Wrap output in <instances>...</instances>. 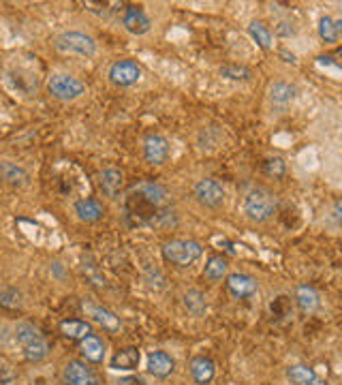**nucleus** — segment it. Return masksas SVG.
Listing matches in <instances>:
<instances>
[{
	"mask_svg": "<svg viewBox=\"0 0 342 385\" xmlns=\"http://www.w3.org/2000/svg\"><path fill=\"white\" fill-rule=\"evenodd\" d=\"M169 191L156 180H139L127 193V218H135V227L169 229L178 225V214L169 208Z\"/></svg>",
	"mask_w": 342,
	"mask_h": 385,
	"instance_id": "f257e3e1",
	"label": "nucleus"
},
{
	"mask_svg": "<svg viewBox=\"0 0 342 385\" xmlns=\"http://www.w3.org/2000/svg\"><path fill=\"white\" fill-rule=\"evenodd\" d=\"M278 210V199L272 191L263 189V186H257V189H250L242 201V212L244 216L250 221V223H267L269 218H274Z\"/></svg>",
	"mask_w": 342,
	"mask_h": 385,
	"instance_id": "f03ea898",
	"label": "nucleus"
},
{
	"mask_svg": "<svg viewBox=\"0 0 342 385\" xmlns=\"http://www.w3.org/2000/svg\"><path fill=\"white\" fill-rule=\"evenodd\" d=\"M16 340L22 347L26 362H31V364H39L50 355V344H48L46 336L33 323H26V321L18 323L16 325Z\"/></svg>",
	"mask_w": 342,
	"mask_h": 385,
	"instance_id": "7ed1b4c3",
	"label": "nucleus"
},
{
	"mask_svg": "<svg viewBox=\"0 0 342 385\" xmlns=\"http://www.w3.org/2000/svg\"><path fill=\"white\" fill-rule=\"evenodd\" d=\"M54 50L65 56H80V58H95L97 56V39L82 31H65L54 37Z\"/></svg>",
	"mask_w": 342,
	"mask_h": 385,
	"instance_id": "20e7f679",
	"label": "nucleus"
},
{
	"mask_svg": "<svg viewBox=\"0 0 342 385\" xmlns=\"http://www.w3.org/2000/svg\"><path fill=\"white\" fill-rule=\"evenodd\" d=\"M161 253L167 263H171L176 268H191L203 257V246L197 240L173 238L163 244Z\"/></svg>",
	"mask_w": 342,
	"mask_h": 385,
	"instance_id": "39448f33",
	"label": "nucleus"
},
{
	"mask_svg": "<svg viewBox=\"0 0 342 385\" xmlns=\"http://www.w3.org/2000/svg\"><path fill=\"white\" fill-rule=\"evenodd\" d=\"M48 90L54 99L69 103V101H78L80 97L86 95V84L71 73H54L48 80Z\"/></svg>",
	"mask_w": 342,
	"mask_h": 385,
	"instance_id": "423d86ee",
	"label": "nucleus"
},
{
	"mask_svg": "<svg viewBox=\"0 0 342 385\" xmlns=\"http://www.w3.org/2000/svg\"><path fill=\"white\" fill-rule=\"evenodd\" d=\"M193 197L195 201L205 208V210H220L225 206V199H227V191L225 186L214 180V178H201L195 182L193 186Z\"/></svg>",
	"mask_w": 342,
	"mask_h": 385,
	"instance_id": "0eeeda50",
	"label": "nucleus"
},
{
	"mask_svg": "<svg viewBox=\"0 0 342 385\" xmlns=\"http://www.w3.org/2000/svg\"><path fill=\"white\" fill-rule=\"evenodd\" d=\"M107 78L118 88H131V86H135L141 80V67L133 58H122V60H116L109 67Z\"/></svg>",
	"mask_w": 342,
	"mask_h": 385,
	"instance_id": "6e6552de",
	"label": "nucleus"
},
{
	"mask_svg": "<svg viewBox=\"0 0 342 385\" xmlns=\"http://www.w3.org/2000/svg\"><path fill=\"white\" fill-rule=\"evenodd\" d=\"M225 287H227L229 295L235 300H250L259 293L257 278L246 272H229L225 278Z\"/></svg>",
	"mask_w": 342,
	"mask_h": 385,
	"instance_id": "1a4fd4ad",
	"label": "nucleus"
},
{
	"mask_svg": "<svg viewBox=\"0 0 342 385\" xmlns=\"http://www.w3.org/2000/svg\"><path fill=\"white\" fill-rule=\"evenodd\" d=\"M63 381H65V385H101L99 374L84 359L67 362V366L63 370Z\"/></svg>",
	"mask_w": 342,
	"mask_h": 385,
	"instance_id": "9d476101",
	"label": "nucleus"
},
{
	"mask_svg": "<svg viewBox=\"0 0 342 385\" xmlns=\"http://www.w3.org/2000/svg\"><path fill=\"white\" fill-rule=\"evenodd\" d=\"M120 22H122L124 31H127L129 35H135V37H144V35L150 33V28H152L150 16H148L144 9L135 7V5H129V7L122 9Z\"/></svg>",
	"mask_w": 342,
	"mask_h": 385,
	"instance_id": "9b49d317",
	"label": "nucleus"
},
{
	"mask_svg": "<svg viewBox=\"0 0 342 385\" xmlns=\"http://www.w3.org/2000/svg\"><path fill=\"white\" fill-rule=\"evenodd\" d=\"M171 154V146H169V139L159 135V133H150L144 137V159L146 163L150 165H163L167 163Z\"/></svg>",
	"mask_w": 342,
	"mask_h": 385,
	"instance_id": "f8f14e48",
	"label": "nucleus"
},
{
	"mask_svg": "<svg viewBox=\"0 0 342 385\" xmlns=\"http://www.w3.org/2000/svg\"><path fill=\"white\" fill-rule=\"evenodd\" d=\"M82 308H84V312L90 317V321H92V323H97V325H101L105 332H118V329L122 327L120 317H118L114 310H109V308H105V306H101V304H95V302H84V304H82Z\"/></svg>",
	"mask_w": 342,
	"mask_h": 385,
	"instance_id": "ddd939ff",
	"label": "nucleus"
},
{
	"mask_svg": "<svg viewBox=\"0 0 342 385\" xmlns=\"http://www.w3.org/2000/svg\"><path fill=\"white\" fill-rule=\"evenodd\" d=\"M99 189L101 193L112 199V201H118L122 195H124V174L116 167H107L99 174Z\"/></svg>",
	"mask_w": 342,
	"mask_h": 385,
	"instance_id": "4468645a",
	"label": "nucleus"
},
{
	"mask_svg": "<svg viewBox=\"0 0 342 385\" xmlns=\"http://www.w3.org/2000/svg\"><path fill=\"white\" fill-rule=\"evenodd\" d=\"M146 368H148V372L154 379H167L176 370V359L167 351H163V349L150 351L148 357H146Z\"/></svg>",
	"mask_w": 342,
	"mask_h": 385,
	"instance_id": "2eb2a0df",
	"label": "nucleus"
},
{
	"mask_svg": "<svg viewBox=\"0 0 342 385\" xmlns=\"http://www.w3.org/2000/svg\"><path fill=\"white\" fill-rule=\"evenodd\" d=\"M80 353L86 364H103L107 357L105 340L99 334H88L86 338L80 340Z\"/></svg>",
	"mask_w": 342,
	"mask_h": 385,
	"instance_id": "dca6fc26",
	"label": "nucleus"
},
{
	"mask_svg": "<svg viewBox=\"0 0 342 385\" xmlns=\"http://www.w3.org/2000/svg\"><path fill=\"white\" fill-rule=\"evenodd\" d=\"M188 370H191V379L197 385H210L216 376V364L208 355H195L188 364Z\"/></svg>",
	"mask_w": 342,
	"mask_h": 385,
	"instance_id": "f3484780",
	"label": "nucleus"
},
{
	"mask_svg": "<svg viewBox=\"0 0 342 385\" xmlns=\"http://www.w3.org/2000/svg\"><path fill=\"white\" fill-rule=\"evenodd\" d=\"M73 212L82 223H99L105 216V206L97 197H82L73 204Z\"/></svg>",
	"mask_w": 342,
	"mask_h": 385,
	"instance_id": "a211bd4d",
	"label": "nucleus"
},
{
	"mask_svg": "<svg viewBox=\"0 0 342 385\" xmlns=\"http://www.w3.org/2000/svg\"><path fill=\"white\" fill-rule=\"evenodd\" d=\"M141 364V351L137 347H124L116 351L109 359V368L116 372H133Z\"/></svg>",
	"mask_w": 342,
	"mask_h": 385,
	"instance_id": "6ab92c4d",
	"label": "nucleus"
},
{
	"mask_svg": "<svg viewBox=\"0 0 342 385\" xmlns=\"http://www.w3.org/2000/svg\"><path fill=\"white\" fill-rule=\"evenodd\" d=\"M287 381L291 385H327V381H323L310 366L306 364H291L287 368Z\"/></svg>",
	"mask_w": 342,
	"mask_h": 385,
	"instance_id": "aec40b11",
	"label": "nucleus"
},
{
	"mask_svg": "<svg viewBox=\"0 0 342 385\" xmlns=\"http://www.w3.org/2000/svg\"><path fill=\"white\" fill-rule=\"evenodd\" d=\"M295 304L304 315H312L321 308V295L312 285H299L295 289Z\"/></svg>",
	"mask_w": 342,
	"mask_h": 385,
	"instance_id": "412c9836",
	"label": "nucleus"
},
{
	"mask_svg": "<svg viewBox=\"0 0 342 385\" xmlns=\"http://www.w3.org/2000/svg\"><path fill=\"white\" fill-rule=\"evenodd\" d=\"M0 180L11 186H26L31 182V176L22 165L14 161H0Z\"/></svg>",
	"mask_w": 342,
	"mask_h": 385,
	"instance_id": "4be33fe9",
	"label": "nucleus"
},
{
	"mask_svg": "<svg viewBox=\"0 0 342 385\" xmlns=\"http://www.w3.org/2000/svg\"><path fill=\"white\" fill-rule=\"evenodd\" d=\"M267 95H269V101H272L274 105H278V107H287V105H291V103L297 99V86H293V84H289V82L278 80V82H274V84L269 86Z\"/></svg>",
	"mask_w": 342,
	"mask_h": 385,
	"instance_id": "5701e85b",
	"label": "nucleus"
},
{
	"mask_svg": "<svg viewBox=\"0 0 342 385\" xmlns=\"http://www.w3.org/2000/svg\"><path fill=\"white\" fill-rule=\"evenodd\" d=\"M227 274H229V261L223 255H210L205 259V265H203V278L205 280L218 283V280H225Z\"/></svg>",
	"mask_w": 342,
	"mask_h": 385,
	"instance_id": "b1692460",
	"label": "nucleus"
},
{
	"mask_svg": "<svg viewBox=\"0 0 342 385\" xmlns=\"http://www.w3.org/2000/svg\"><path fill=\"white\" fill-rule=\"evenodd\" d=\"M60 334L69 340H82L86 338L88 334H95L92 329V323L90 321H84V319H65L60 321Z\"/></svg>",
	"mask_w": 342,
	"mask_h": 385,
	"instance_id": "393cba45",
	"label": "nucleus"
},
{
	"mask_svg": "<svg viewBox=\"0 0 342 385\" xmlns=\"http://www.w3.org/2000/svg\"><path fill=\"white\" fill-rule=\"evenodd\" d=\"M248 35H250V39L257 43V48H261L263 52L272 50V46H274V33L269 31V26H267L265 22L252 20V22L248 24Z\"/></svg>",
	"mask_w": 342,
	"mask_h": 385,
	"instance_id": "a878e982",
	"label": "nucleus"
},
{
	"mask_svg": "<svg viewBox=\"0 0 342 385\" xmlns=\"http://www.w3.org/2000/svg\"><path fill=\"white\" fill-rule=\"evenodd\" d=\"M182 304L193 317H203L208 312V297L199 289H188L182 295Z\"/></svg>",
	"mask_w": 342,
	"mask_h": 385,
	"instance_id": "bb28decb",
	"label": "nucleus"
},
{
	"mask_svg": "<svg viewBox=\"0 0 342 385\" xmlns=\"http://www.w3.org/2000/svg\"><path fill=\"white\" fill-rule=\"evenodd\" d=\"M316 31H319L321 41L331 46V43H336V41L340 39V33H342V22H340V20H333V18H329V16H323V18L319 20Z\"/></svg>",
	"mask_w": 342,
	"mask_h": 385,
	"instance_id": "cd10ccee",
	"label": "nucleus"
},
{
	"mask_svg": "<svg viewBox=\"0 0 342 385\" xmlns=\"http://www.w3.org/2000/svg\"><path fill=\"white\" fill-rule=\"evenodd\" d=\"M218 73H220V78H225L229 82H250L252 80V69L246 65H235V63L223 65L218 69Z\"/></svg>",
	"mask_w": 342,
	"mask_h": 385,
	"instance_id": "c85d7f7f",
	"label": "nucleus"
},
{
	"mask_svg": "<svg viewBox=\"0 0 342 385\" xmlns=\"http://www.w3.org/2000/svg\"><path fill=\"white\" fill-rule=\"evenodd\" d=\"M22 304H24V295H22L20 289H16V287L0 289V306L16 310V308H22Z\"/></svg>",
	"mask_w": 342,
	"mask_h": 385,
	"instance_id": "c756f323",
	"label": "nucleus"
},
{
	"mask_svg": "<svg viewBox=\"0 0 342 385\" xmlns=\"http://www.w3.org/2000/svg\"><path fill=\"white\" fill-rule=\"evenodd\" d=\"M263 172H265V176H269V178H274V180H280V178H284V174H287V163H284V159H280V157H272V159L265 161Z\"/></svg>",
	"mask_w": 342,
	"mask_h": 385,
	"instance_id": "7c9ffc66",
	"label": "nucleus"
},
{
	"mask_svg": "<svg viewBox=\"0 0 342 385\" xmlns=\"http://www.w3.org/2000/svg\"><path fill=\"white\" fill-rule=\"evenodd\" d=\"M295 33H297V28H295V24H291V22H280V24L276 26V35L282 37V39H291V37H295Z\"/></svg>",
	"mask_w": 342,
	"mask_h": 385,
	"instance_id": "2f4dec72",
	"label": "nucleus"
},
{
	"mask_svg": "<svg viewBox=\"0 0 342 385\" xmlns=\"http://www.w3.org/2000/svg\"><path fill=\"white\" fill-rule=\"evenodd\" d=\"M116 385H146V381L137 374H129V376H122L116 381Z\"/></svg>",
	"mask_w": 342,
	"mask_h": 385,
	"instance_id": "473e14b6",
	"label": "nucleus"
}]
</instances>
